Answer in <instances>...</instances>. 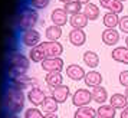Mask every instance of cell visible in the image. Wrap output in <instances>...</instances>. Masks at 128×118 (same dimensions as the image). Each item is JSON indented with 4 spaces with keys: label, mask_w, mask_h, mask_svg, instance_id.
Returning <instances> with one entry per match:
<instances>
[{
    "label": "cell",
    "mask_w": 128,
    "mask_h": 118,
    "mask_svg": "<svg viewBox=\"0 0 128 118\" xmlns=\"http://www.w3.org/2000/svg\"><path fill=\"white\" fill-rule=\"evenodd\" d=\"M58 108H59V102L53 98L52 95L46 96V100L43 101V104L40 105V110L45 115H48V114H56Z\"/></svg>",
    "instance_id": "ffe728a7"
},
{
    "label": "cell",
    "mask_w": 128,
    "mask_h": 118,
    "mask_svg": "<svg viewBox=\"0 0 128 118\" xmlns=\"http://www.w3.org/2000/svg\"><path fill=\"white\" fill-rule=\"evenodd\" d=\"M125 46H127V48H128V35H127V36H125Z\"/></svg>",
    "instance_id": "ab89813d"
},
{
    "label": "cell",
    "mask_w": 128,
    "mask_h": 118,
    "mask_svg": "<svg viewBox=\"0 0 128 118\" xmlns=\"http://www.w3.org/2000/svg\"><path fill=\"white\" fill-rule=\"evenodd\" d=\"M9 84L13 85L14 88L20 89V91H24V89L30 88L33 84H36V81H35V79H32L28 74H24V75L16 78V79H13V81H9ZM33 86H35V85H33Z\"/></svg>",
    "instance_id": "4fadbf2b"
},
{
    "label": "cell",
    "mask_w": 128,
    "mask_h": 118,
    "mask_svg": "<svg viewBox=\"0 0 128 118\" xmlns=\"http://www.w3.org/2000/svg\"><path fill=\"white\" fill-rule=\"evenodd\" d=\"M29 59L32 62H38V64H42L45 59H46V55H45V50H43V48L42 45L39 43L38 46L32 48L29 50Z\"/></svg>",
    "instance_id": "83f0119b"
},
{
    "label": "cell",
    "mask_w": 128,
    "mask_h": 118,
    "mask_svg": "<svg viewBox=\"0 0 128 118\" xmlns=\"http://www.w3.org/2000/svg\"><path fill=\"white\" fill-rule=\"evenodd\" d=\"M7 66H13V68H22V69H29L30 66V59L24 55V53L19 52L16 49H13L9 52L6 58Z\"/></svg>",
    "instance_id": "277c9868"
},
{
    "label": "cell",
    "mask_w": 128,
    "mask_h": 118,
    "mask_svg": "<svg viewBox=\"0 0 128 118\" xmlns=\"http://www.w3.org/2000/svg\"><path fill=\"white\" fill-rule=\"evenodd\" d=\"M23 118H45V114H43L42 110H39L38 106H33V108H28V110L24 111Z\"/></svg>",
    "instance_id": "1f68e13d"
},
{
    "label": "cell",
    "mask_w": 128,
    "mask_h": 118,
    "mask_svg": "<svg viewBox=\"0 0 128 118\" xmlns=\"http://www.w3.org/2000/svg\"><path fill=\"white\" fill-rule=\"evenodd\" d=\"M92 101L94 102H96L99 105H102V104H106V101H110V95H108V91L105 86L102 85H98V86H95L92 88Z\"/></svg>",
    "instance_id": "5bb4252c"
},
{
    "label": "cell",
    "mask_w": 128,
    "mask_h": 118,
    "mask_svg": "<svg viewBox=\"0 0 128 118\" xmlns=\"http://www.w3.org/2000/svg\"><path fill=\"white\" fill-rule=\"evenodd\" d=\"M18 39H19V43H20V45H23V46L32 49V48L38 46V45L42 42V35H40L39 30L29 29V30L19 32Z\"/></svg>",
    "instance_id": "3957f363"
},
{
    "label": "cell",
    "mask_w": 128,
    "mask_h": 118,
    "mask_svg": "<svg viewBox=\"0 0 128 118\" xmlns=\"http://www.w3.org/2000/svg\"><path fill=\"white\" fill-rule=\"evenodd\" d=\"M120 19H121L120 14H116L114 12H106L104 14L102 22H104V26L106 29H115V28H118V24H120Z\"/></svg>",
    "instance_id": "cb8c5ba5"
},
{
    "label": "cell",
    "mask_w": 128,
    "mask_h": 118,
    "mask_svg": "<svg viewBox=\"0 0 128 118\" xmlns=\"http://www.w3.org/2000/svg\"><path fill=\"white\" fill-rule=\"evenodd\" d=\"M74 118H96V108H92L91 105L79 106L76 108Z\"/></svg>",
    "instance_id": "4316f807"
},
{
    "label": "cell",
    "mask_w": 128,
    "mask_h": 118,
    "mask_svg": "<svg viewBox=\"0 0 128 118\" xmlns=\"http://www.w3.org/2000/svg\"><path fill=\"white\" fill-rule=\"evenodd\" d=\"M66 76L72 79V81H84V78L86 75V72L85 69L82 68L81 65H78V64H70V65L66 66Z\"/></svg>",
    "instance_id": "30bf717a"
},
{
    "label": "cell",
    "mask_w": 128,
    "mask_h": 118,
    "mask_svg": "<svg viewBox=\"0 0 128 118\" xmlns=\"http://www.w3.org/2000/svg\"><path fill=\"white\" fill-rule=\"evenodd\" d=\"M38 22H39V13H38V10L32 9L28 4L20 7V10L16 14V29L19 32L35 29Z\"/></svg>",
    "instance_id": "7a4b0ae2"
},
{
    "label": "cell",
    "mask_w": 128,
    "mask_h": 118,
    "mask_svg": "<svg viewBox=\"0 0 128 118\" xmlns=\"http://www.w3.org/2000/svg\"><path fill=\"white\" fill-rule=\"evenodd\" d=\"M110 104L114 106L115 110H124V108L128 105V100H127V96H125L124 94L115 92L114 95L110 96Z\"/></svg>",
    "instance_id": "d4e9b609"
},
{
    "label": "cell",
    "mask_w": 128,
    "mask_h": 118,
    "mask_svg": "<svg viewBox=\"0 0 128 118\" xmlns=\"http://www.w3.org/2000/svg\"><path fill=\"white\" fill-rule=\"evenodd\" d=\"M84 14L86 16L89 20H96L101 14V9H99L98 4H94L92 2H89L88 4H85L84 7Z\"/></svg>",
    "instance_id": "f1b7e54d"
},
{
    "label": "cell",
    "mask_w": 128,
    "mask_h": 118,
    "mask_svg": "<svg viewBox=\"0 0 128 118\" xmlns=\"http://www.w3.org/2000/svg\"><path fill=\"white\" fill-rule=\"evenodd\" d=\"M118 81H120V85H122L124 88L128 86V69L127 71H121L120 76H118Z\"/></svg>",
    "instance_id": "836d02e7"
},
{
    "label": "cell",
    "mask_w": 128,
    "mask_h": 118,
    "mask_svg": "<svg viewBox=\"0 0 128 118\" xmlns=\"http://www.w3.org/2000/svg\"><path fill=\"white\" fill-rule=\"evenodd\" d=\"M76 2H78V3H81V4H88L91 0H76Z\"/></svg>",
    "instance_id": "8d00e7d4"
},
{
    "label": "cell",
    "mask_w": 128,
    "mask_h": 118,
    "mask_svg": "<svg viewBox=\"0 0 128 118\" xmlns=\"http://www.w3.org/2000/svg\"><path fill=\"white\" fill-rule=\"evenodd\" d=\"M118 28H120V30H121L122 33L128 35V16H121Z\"/></svg>",
    "instance_id": "d6a6232c"
},
{
    "label": "cell",
    "mask_w": 128,
    "mask_h": 118,
    "mask_svg": "<svg viewBox=\"0 0 128 118\" xmlns=\"http://www.w3.org/2000/svg\"><path fill=\"white\" fill-rule=\"evenodd\" d=\"M88 23H89V19L84 14V12L72 14L69 18V24L72 26V29H84L88 26Z\"/></svg>",
    "instance_id": "ac0fdd59"
},
{
    "label": "cell",
    "mask_w": 128,
    "mask_h": 118,
    "mask_svg": "<svg viewBox=\"0 0 128 118\" xmlns=\"http://www.w3.org/2000/svg\"><path fill=\"white\" fill-rule=\"evenodd\" d=\"M111 58L115 62L128 65V48L127 46H115L111 52Z\"/></svg>",
    "instance_id": "e0dca14e"
},
{
    "label": "cell",
    "mask_w": 128,
    "mask_h": 118,
    "mask_svg": "<svg viewBox=\"0 0 128 118\" xmlns=\"http://www.w3.org/2000/svg\"><path fill=\"white\" fill-rule=\"evenodd\" d=\"M116 110L111 104H102L96 108V118H115Z\"/></svg>",
    "instance_id": "603a6c76"
},
{
    "label": "cell",
    "mask_w": 128,
    "mask_h": 118,
    "mask_svg": "<svg viewBox=\"0 0 128 118\" xmlns=\"http://www.w3.org/2000/svg\"><path fill=\"white\" fill-rule=\"evenodd\" d=\"M26 4L35 10H43L50 4V0H26Z\"/></svg>",
    "instance_id": "4dcf8cb0"
},
{
    "label": "cell",
    "mask_w": 128,
    "mask_h": 118,
    "mask_svg": "<svg viewBox=\"0 0 128 118\" xmlns=\"http://www.w3.org/2000/svg\"><path fill=\"white\" fill-rule=\"evenodd\" d=\"M45 118H58V115L56 114H48V115H45Z\"/></svg>",
    "instance_id": "74e56055"
},
{
    "label": "cell",
    "mask_w": 128,
    "mask_h": 118,
    "mask_svg": "<svg viewBox=\"0 0 128 118\" xmlns=\"http://www.w3.org/2000/svg\"><path fill=\"white\" fill-rule=\"evenodd\" d=\"M120 118H128V105L121 110V114H120Z\"/></svg>",
    "instance_id": "e575fe53"
},
{
    "label": "cell",
    "mask_w": 128,
    "mask_h": 118,
    "mask_svg": "<svg viewBox=\"0 0 128 118\" xmlns=\"http://www.w3.org/2000/svg\"><path fill=\"white\" fill-rule=\"evenodd\" d=\"M69 14L65 12V9H55L52 13H50V20H52L53 24H56V26H65V24L69 22V18H68Z\"/></svg>",
    "instance_id": "2e32d148"
},
{
    "label": "cell",
    "mask_w": 128,
    "mask_h": 118,
    "mask_svg": "<svg viewBox=\"0 0 128 118\" xmlns=\"http://www.w3.org/2000/svg\"><path fill=\"white\" fill-rule=\"evenodd\" d=\"M64 9H65V12L68 13L69 16H72V14H76V13H81L82 4L81 3H78L76 0H70V2H68V3H65L64 4Z\"/></svg>",
    "instance_id": "f546056e"
},
{
    "label": "cell",
    "mask_w": 128,
    "mask_h": 118,
    "mask_svg": "<svg viewBox=\"0 0 128 118\" xmlns=\"http://www.w3.org/2000/svg\"><path fill=\"white\" fill-rule=\"evenodd\" d=\"M50 95L58 101L59 104L66 102L68 98L72 96V95H70L69 86H68V85H64V84H62V85H59V86H55V88H50Z\"/></svg>",
    "instance_id": "9c48e42d"
},
{
    "label": "cell",
    "mask_w": 128,
    "mask_h": 118,
    "mask_svg": "<svg viewBox=\"0 0 128 118\" xmlns=\"http://www.w3.org/2000/svg\"><path fill=\"white\" fill-rule=\"evenodd\" d=\"M82 60L85 62V65H86L89 69H95V68H98V65H99V56H98V53L94 52V50H86V52H84Z\"/></svg>",
    "instance_id": "7402d4cb"
},
{
    "label": "cell",
    "mask_w": 128,
    "mask_h": 118,
    "mask_svg": "<svg viewBox=\"0 0 128 118\" xmlns=\"http://www.w3.org/2000/svg\"><path fill=\"white\" fill-rule=\"evenodd\" d=\"M101 39H102V43L106 46H115L121 39V35L116 29H104Z\"/></svg>",
    "instance_id": "8fae6325"
},
{
    "label": "cell",
    "mask_w": 128,
    "mask_h": 118,
    "mask_svg": "<svg viewBox=\"0 0 128 118\" xmlns=\"http://www.w3.org/2000/svg\"><path fill=\"white\" fill-rule=\"evenodd\" d=\"M68 40L74 46H82L86 42V33L84 29H70L68 35Z\"/></svg>",
    "instance_id": "7c38bea8"
},
{
    "label": "cell",
    "mask_w": 128,
    "mask_h": 118,
    "mask_svg": "<svg viewBox=\"0 0 128 118\" xmlns=\"http://www.w3.org/2000/svg\"><path fill=\"white\" fill-rule=\"evenodd\" d=\"M24 102H26V95L23 91L7 84L3 89V95H2L3 111L9 112V114H19L23 111Z\"/></svg>",
    "instance_id": "6da1fadb"
},
{
    "label": "cell",
    "mask_w": 128,
    "mask_h": 118,
    "mask_svg": "<svg viewBox=\"0 0 128 118\" xmlns=\"http://www.w3.org/2000/svg\"><path fill=\"white\" fill-rule=\"evenodd\" d=\"M2 118H20V117H19V114H9V112H4Z\"/></svg>",
    "instance_id": "d590c367"
},
{
    "label": "cell",
    "mask_w": 128,
    "mask_h": 118,
    "mask_svg": "<svg viewBox=\"0 0 128 118\" xmlns=\"http://www.w3.org/2000/svg\"><path fill=\"white\" fill-rule=\"evenodd\" d=\"M72 105L79 108V106H88L92 102V92L86 88H79L72 94Z\"/></svg>",
    "instance_id": "5b68a950"
},
{
    "label": "cell",
    "mask_w": 128,
    "mask_h": 118,
    "mask_svg": "<svg viewBox=\"0 0 128 118\" xmlns=\"http://www.w3.org/2000/svg\"><path fill=\"white\" fill-rule=\"evenodd\" d=\"M45 82L49 88H55L64 84V75L60 72H46L45 76Z\"/></svg>",
    "instance_id": "44dd1931"
},
{
    "label": "cell",
    "mask_w": 128,
    "mask_h": 118,
    "mask_svg": "<svg viewBox=\"0 0 128 118\" xmlns=\"http://www.w3.org/2000/svg\"><path fill=\"white\" fill-rule=\"evenodd\" d=\"M40 66L45 72H62L65 64L64 59L59 56V58H46L40 64Z\"/></svg>",
    "instance_id": "ba28073f"
},
{
    "label": "cell",
    "mask_w": 128,
    "mask_h": 118,
    "mask_svg": "<svg viewBox=\"0 0 128 118\" xmlns=\"http://www.w3.org/2000/svg\"><path fill=\"white\" fill-rule=\"evenodd\" d=\"M84 82H85L88 88H95V86L102 84V75H101V72L91 69V71L86 72V75L84 78Z\"/></svg>",
    "instance_id": "9a60e30c"
},
{
    "label": "cell",
    "mask_w": 128,
    "mask_h": 118,
    "mask_svg": "<svg viewBox=\"0 0 128 118\" xmlns=\"http://www.w3.org/2000/svg\"><path fill=\"white\" fill-rule=\"evenodd\" d=\"M40 45L43 48V50H45L46 58H59L64 53V45L59 40L56 42L45 40V42H40Z\"/></svg>",
    "instance_id": "8992f818"
},
{
    "label": "cell",
    "mask_w": 128,
    "mask_h": 118,
    "mask_svg": "<svg viewBox=\"0 0 128 118\" xmlns=\"http://www.w3.org/2000/svg\"><path fill=\"white\" fill-rule=\"evenodd\" d=\"M59 2H60V3H64V4H65V3H68V2H70V0H59Z\"/></svg>",
    "instance_id": "60d3db41"
},
{
    "label": "cell",
    "mask_w": 128,
    "mask_h": 118,
    "mask_svg": "<svg viewBox=\"0 0 128 118\" xmlns=\"http://www.w3.org/2000/svg\"><path fill=\"white\" fill-rule=\"evenodd\" d=\"M99 4L101 7L106 9L108 12H114L116 14H121L124 10V4L120 0H99Z\"/></svg>",
    "instance_id": "d6986e66"
},
{
    "label": "cell",
    "mask_w": 128,
    "mask_h": 118,
    "mask_svg": "<svg viewBox=\"0 0 128 118\" xmlns=\"http://www.w3.org/2000/svg\"><path fill=\"white\" fill-rule=\"evenodd\" d=\"M124 95L127 96V100H128V86H127V88H125V91H124Z\"/></svg>",
    "instance_id": "f35d334b"
},
{
    "label": "cell",
    "mask_w": 128,
    "mask_h": 118,
    "mask_svg": "<svg viewBox=\"0 0 128 118\" xmlns=\"http://www.w3.org/2000/svg\"><path fill=\"white\" fill-rule=\"evenodd\" d=\"M120 2H122V3H124V2H127V0H120Z\"/></svg>",
    "instance_id": "b9f144b4"
},
{
    "label": "cell",
    "mask_w": 128,
    "mask_h": 118,
    "mask_svg": "<svg viewBox=\"0 0 128 118\" xmlns=\"http://www.w3.org/2000/svg\"><path fill=\"white\" fill-rule=\"evenodd\" d=\"M62 28L60 26H56V24H50L48 26L46 30H45V38L48 40H52V42H56L62 38Z\"/></svg>",
    "instance_id": "484cf974"
},
{
    "label": "cell",
    "mask_w": 128,
    "mask_h": 118,
    "mask_svg": "<svg viewBox=\"0 0 128 118\" xmlns=\"http://www.w3.org/2000/svg\"><path fill=\"white\" fill-rule=\"evenodd\" d=\"M46 96H48L46 92L42 88H39V86H32V88L29 89L28 95H26L28 101H29L33 106H40L42 104H43V101L46 100Z\"/></svg>",
    "instance_id": "52a82bcc"
}]
</instances>
